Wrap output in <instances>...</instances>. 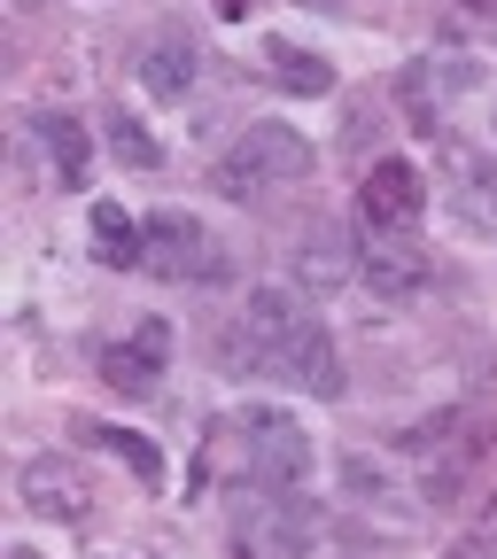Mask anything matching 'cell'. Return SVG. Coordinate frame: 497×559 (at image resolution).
I'll return each instance as SVG.
<instances>
[{
	"label": "cell",
	"mask_w": 497,
	"mask_h": 559,
	"mask_svg": "<svg viewBox=\"0 0 497 559\" xmlns=\"http://www.w3.org/2000/svg\"><path fill=\"white\" fill-rule=\"evenodd\" d=\"M311 164H319L311 132L280 124V117H257V124H241L234 156H218L210 187H218V194H234V202H257L264 187H296V179H311Z\"/></svg>",
	"instance_id": "cell-1"
},
{
	"label": "cell",
	"mask_w": 497,
	"mask_h": 559,
	"mask_svg": "<svg viewBox=\"0 0 497 559\" xmlns=\"http://www.w3.org/2000/svg\"><path fill=\"white\" fill-rule=\"evenodd\" d=\"M319 536L304 489H249L234 506V559H304Z\"/></svg>",
	"instance_id": "cell-2"
},
{
	"label": "cell",
	"mask_w": 497,
	"mask_h": 559,
	"mask_svg": "<svg viewBox=\"0 0 497 559\" xmlns=\"http://www.w3.org/2000/svg\"><path fill=\"white\" fill-rule=\"evenodd\" d=\"M241 436H249V474H257V489H304V481H311L319 443L304 436L296 412L249 404V412H241Z\"/></svg>",
	"instance_id": "cell-3"
},
{
	"label": "cell",
	"mask_w": 497,
	"mask_h": 559,
	"mask_svg": "<svg viewBox=\"0 0 497 559\" xmlns=\"http://www.w3.org/2000/svg\"><path fill=\"white\" fill-rule=\"evenodd\" d=\"M358 218H366V234H419V218H428V187H419V171H412L404 156L366 164V179H358Z\"/></svg>",
	"instance_id": "cell-4"
},
{
	"label": "cell",
	"mask_w": 497,
	"mask_h": 559,
	"mask_svg": "<svg viewBox=\"0 0 497 559\" xmlns=\"http://www.w3.org/2000/svg\"><path fill=\"white\" fill-rule=\"evenodd\" d=\"M140 272H156V280H210L218 257H210V241H202V226L187 218V210H149V218H140Z\"/></svg>",
	"instance_id": "cell-5"
},
{
	"label": "cell",
	"mask_w": 497,
	"mask_h": 559,
	"mask_svg": "<svg viewBox=\"0 0 497 559\" xmlns=\"http://www.w3.org/2000/svg\"><path fill=\"white\" fill-rule=\"evenodd\" d=\"M358 280L381 304H419V296H428V280H436V264H428V249H419L412 234H366Z\"/></svg>",
	"instance_id": "cell-6"
},
{
	"label": "cell",
	"mask_w": 497,
	"mask_h": 559,
	"mask_svg": "<svg viewBox=\"0 0 497 559\" xmlns=\"http://www.w3.org/2000/svg\"><path fill=\"white\" fill-rule=\"evenodd\" d=\"M16 498L32 513H47V521H86L94 513V481H86V466H70L62 451H39L16 474Z\"/></svg>",
	"instance_id": "cell-7"
},
{
	"label": "cell",
	"mask_w": 497,
	"mask_h": 559,
	"mask_svg": "<svg viewBox=\"0 0 497 559\" xmlns=\"http://www.w3.org/2000/svg\"><path fill=\"white\" fill-rule=\"evenodd\" d=\"M132 79H140V94H156V102H187V94L202 86V55H194V39L156 32V39H140Z\"/></svg>",
	"instance_id": "cell-8"
},
{
	"label": "cell",
	"mask_w": 497,
	"mask_h": 559,
	"mask_svg": "<svg viewBox=\"0 0 497 559\" xmlns=\"http://www.w3.org/2000/svg\"><path fill=\"white\" fill-rule=\"evenodd\" d=\"M241 326H249V358H257V373H272V366H280V349H288V342L311 326V311H304L296 288H257Z\"/></svg>",
	"instance_id": "cell-9"
},
{
	"label": "cell",
	"mask_w": 497,
	"mask_h": 559,
	"mask_svg": "<svg viewBox=\"0 0 497 559\" xmlns=\"http://www.w3.org/2000/svg\"><path fill=\"white\" fill-rule=\"evenodd\" d=\"M272 373H280V381H296V389L319 396V404H334V396L350 389V381H342V349H334V334H327L319 319H311L288 349H280V366H272Z\"/></svg>",
	"instance_id": "cell-10"
},
{
	"label": "cell",
	"mask_w": 497,
	"mask_h": 559,
	"mask_svg": "<svg viewBox=\"0 0 497 559\" xmlns=\"http://www.w3.org/2000/svg\"><path fill=\"white\" fill-rule=\"evenodd\" d=\"M358 264H366V249L350 241V226H334V218H319L304 241H296V280L304 288H342V280H358Z\"/></svg>",
	"instance_id": "cell-11"
},
{
	"label": "cell",
	"mask_w": 497,
	"mask_h": 559,
	"mask_svg": "<svg viewBox=\"0 0 497 559\" xmlns=\"http://www.w3.org/2000/svg\"><path fill=\"white\" fill-rule=\"evenodd\" d=\"M443 171H451V194H459V210L482 226V234H497V156H474V148H443Z\"/></svg>",
	"instance_id": "cell-12"
},
{
	"label": "cell",
	"mask_w": 497,
	"mask_h": 559,
	"mask_svg": "<svg viewBox=\"0 0 497 559\" xmlns=\"http://www.w3.org/2000/svg\"><path fill=\"white\" fill-rule=\"evenodd\" d=\"M32 140L47 148V164H55V179H62V187H86V156H94V140H86V124H79V117L47 109V117H32Z\"/></svg>",
	"instance_id": "cell-13"
},
{
	"label": "cell",
	"mask_w": 497,
	"mask_h": 559,
	"mask_svg": "<svg viewBox=\"0 0 497 559\" xmlns=\"http://www.w3.org/2000/svg\"><path fill=\"white\" fill-rule=\"evenodd\" d=\"M264 62H272V79L288 86V94H334V62H327V55H311V47L264 39Z\"/></svg>",
	"instance_id": "cell-14"
},
{
	"label": "cell",
	"mask_w": 497,
	"mask_h": 559,
	"mask_svg": "<svg viewBox=\"0 0 497 559\" xmlns=\"http://www.w3.org/2000/svg\"><path fill=\"white\" fill-rule=\"evenodd\" d=\"M86 226H94V257H102V264H140V226H132L125 202L102 194V202L86 210Z\"/></svg>",
	"instance_id": "cell-15"
},
{
	"label": "cell",
	"mask_w": 497,
	"mask_h": 559,
	"mask_svg": "<svg viewBox=\"0 0 497 559\" xmlns=\"http://www.w3.org/2000/svg\"><path fill=\"white\" fill-rule=\"evenodd\" d=\"M94 366H102V381H109L117 396H156V381H164V366H156V358H140L132 342H109Z\"/></svg>",
	"instance_id": "cell-16"
},
{
	"label": "cell",
	"mask_w": 497,
	"mask_h": 559,
	"mask_svg": "<svg viewBox=\"0 0 497 559\" xmlns=\"http://www.w3.org/2000/svg\"><path fill=\"white\" fill-rule=\"evenodd\" d=\"M94 443H109V451H117L140 481H149V489L164 481V459H156V443H149V436H132V428H94Z\"/></svg>",
	"instance_id": "cell-17"
},
{
	"label": "cell",
	"mask_w": 497,
	"mask_h": 559,
	"mask_svg": "<svg viewBox=\"0 0 497 559\" xmlns=\"http://www.w3.org/2000/svg\"><path fill=\"white\" fill-rule=\"evenodd\" d=\"M109 148H117L125 171H156L164 164V148L149 140V124H132V117H109Z\"/></svg>",
	"instance_id": "cell-18"
},
{
	"label": "cell",
	"mask_w": 497,
	"mask_h": 559,
	"mask_svg": "<svg viewBox=\"0 0 497 559\" xmlns=\"http://www.w3.org/2000/svg\"><path fill=\"white\" fill-rule=\"evenodd\" d=\"M132 349L164 366V358H171V326H164V319H140V326H132Z\"/></svg>",
	"instance_id": "cell-19"
},
{
	"label": "cell",
	"mask_w": 497,
	"mask_h": 559,
	"mask_svg": "<svg viewBox=\"0 0 497 559\" xmlns=\"http://www.w3.org/2000/svg\"><path fill=\"white\" fill-rule=\"evenodd\" d=\"M210 9H218V16H249V0H210Z\"/></svg>",
	"instance_id": "cell-20"
},
{
	"label": "cell",
	"mask_w": 497,
	"mask_h": 559,
	"mask_svg": "<svg viewBox=\"0 0 497 559\" xmlns=\"http://www.w3.org/2000/svg\"><path fill=\"white\" fill-rule=\"evenodd\" d=\"M459 9H466V16H497V0H459Z\"/></svg>",
	"instance_id": "cell-21"
},
{
	"label": "cell",
	"mask_w": 497,
	"mask_h": 559,
	"mask_svg": "<svg viewBox=\"0 0 497 559\" xmlns=\"http://www.w3.org/2000/svg\"><path fill=\"white\" fill-rule=\"evenodd\" d=\"M451 559H489V551H474V544H466V551H451Z\"/></svg>",
	"instance_id": "cell-22"
},
{
	"label": "cell",
	"mask_w": 497,
	"mask_h": 559,
	"mask_svg": "<svg viewBox=\"0 0 497 559\" xmlns=\"http://www.w3.org/2000/svg\"><path fill=\"white\" fill-rule=\"evenodd\" d=\"M9 559H39V551H9Z\"/></svg>",
	"instance_id": "cell-23"
}]
</instances>
